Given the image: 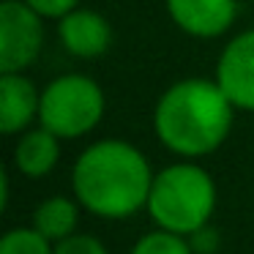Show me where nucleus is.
<instances>
[{
	"label": "nucleus",
	"instance_id": "obj_1",
	"mask_svg": "<svg viewBox=\"0 0 254 254\" xmlns=\"http://www.w3.org/2000/svg\"><path fill=\"white\" fill-rule=\"evenodd\" d=\"M79 205L101 219H126L148 208L153 172L126 139H101L82 150L71 172Z\"/></svg>",
	"mask_w": 254,
	"mask_h": 254
},
{
	"label": "nucleus",
	"instance_id": "obj_2",
	"mask_svg": "<svg viewBox=\"0 0 254 254\" xmlns=\"http://www.w3.org/2000/svg\"><path fill=\"white\" fill-rule=\"evenodd\" d=\"M235 104L216 79H181L156 101L153 128L172 153L197 159L208 156L227 139Z\"/></svg>",
	"mask_w": 254,
	"mask_h": 254
},
{
	"label": "nucleus",
	"instance_id": "obj_3",
	"mask_svg": "<svg viewBox=\"0 0 254 254\" xmlns=\"http://www.w3.org/2000/svg\"><path fill=\"white\" fill-rule=\"evenodd\" d=\"M216 208V183L197 164H172L153 175L148 213L161 230L194 235L210 221Z\"/></svg>",
	"mask_w": 254,
	"mask_h": 254
},
{
	"label": "nucleus",
	"instance_id": "obj_4",
	"mask_svg": "<svg viewBox=\"0 0 254 254\" xmlns=\"http://www.w3.org/2000/svg\"><path fill=\"white\" fill-rule=\"evenodd\" d=\"M104 90L85 74H63L41 93L39 123L61 139H77L93 131L104 118Z\"/></svg>",
	"mask_w": 254,
	"mask_h": 254
},
{
	"label": "nucleus",
	"instance_id": "obj_5",
	"mask_svg": "<svg viewBox=\"0 0 254 254\" xmlns=\"http://www.w3.org/2000/svg\"><path fill=\"white\" fill-rule=\"evenodd\" d=\"M44 47V17L25 0L0 3V74L25 71Z\"/></svg>",
	"mask_w": 254,
	"mask_h": 254
},
{
	"label": "nucleus",
	"instance_id": "obj_6",
	"mask_svg": "<svg viewBox=\"0 0 254 254\" xmlns=\"http://www.w3.org/2000/svg\"><path fill=\"white\" fill-rule=\"evenodd\" d=\"M216 82L235 110L254 112V30L238 33L221 50L216 63Z\"/></svg>",
	"mask_w": 254,
	"mask_h": 254
},
{
	"label": "nucleus",
	"instance_id": "obj_7",
	"mask_svg": "<svg viewBox=\"0 0 254 254\" xmlns=\"http://www.w3.org/2000/svg\"><path fill=\"white\" fill-rule=\"evenodd\" d=\"M170 19L194 39H216L232 28L238 17L235 0H167Z\"/></svg>",
	"mask_w": 254,
	"mask_h": 254
},
{
	"label": "nucleus",
	"instance_id": "obj_8",
	"mask_svg": "<svg viewBox=\"0 0 254 254\" xmlns=\"http://www.w3.org/2000/svg\"><path fill=\"white\" fill-rule=\"evenodd\" d=\"M58 39L74 58L93 61L101 58L112 44V28L93 8H74L58 19Z\"/></svg>",
	"mask_w": 254,
	"mask_h": 254
},
{
	"label": "nucleus",
	"instance_id": "obj_9",
	"mask_svg": "<svg viewBox=\"0 0 254 254\" xmlns=\"http://www.w3.org/2000/svg\"><path fill=\"white\" fill-rule=\"evenodd\" d=\"M41 93L22 71L0 74V131L17 134L39 118Z\"/></svg>",
	"mask_w": 254,
	"mask_h": 254
},
{
	"label": "nucleus",
	"instance_id": "obj_10",
	"mask_svg": "<svg viewBox=\"0 0 254 254\" xmlns=\"http://www.w3.org/2000/svg\"><path fill=\"white\" fill-rule=\"evenodd\" d=\"M58 159H61V137L44 126L22 134V139L14 148V164L28 178L50 175L55 170Z\"/></svg>",
	"mask_w": 254,
	"mask_h": 254
},
{
	"label": "nucleus",
	"instance_id": "obj_11",
	"mask_svg": "<svg viewBox=\"0 0 254 254\" xmlns=\"http://www.w3.org/2000/svg\"><path fill=\"white\" fill-rule=\"evenodd\" d=\"M79 221V210L71 199L66 197H50L33 210V227L50 241H63L74 235Z\"/></svg>",
	"mask_w": 254,
	"mask_h": 254
},
{
	"label": "nucleus",
	"instance_id": "obj_12",
	"mask_svg": "<svg viewBox=\"0 0 254 254\" xmlns=\"http://www.w3.org/2000/svg\"><path fill=\"white\" fill-rule=\"evenodd\" d=\"M0 254H55V246L36 227H30V230L19 227V230H11L3 235Z\"/></svg>",
	"mask_w": 254,
	"mask_h": 254
},
{
	"label": "nucleus",
	"instance_id": "obj_13",
	"mask_svg": "<svg viewBox=\"0 0 254 254\" xmlns=\"http://www.w3.org/2000/svg\"><path fill=\"white\" fill-rule=\"evenodd\" d=\"M131 254H194V249L178 232L159 230V232H148V235L139 238L137 246L131 249Z\"/></svg>",
	"mask_w": 254,
	"mask_h": 254
},
{
	"label": "nucleus",
	"instance_id": "obj_14",
	"mask_svg": "<svg viewBox=\"0 0 254 254\" xmlns=\"http://www.w3.org/2000/svg\"><path fill=\"white\" fill-rule=\"evenodd\" d=\"M55 254H110L104 249V243L93 235H68L63 241L55 243Z\"/></svg>",
	"mask_w": 254,
	"mask_h": 254
},
{
	"label": "nucleus",
	"instance_id": "obj_15",
	"mask_svg": "<svg viewBox=\"0 0 254 254\" xmlns=\"http://www.w3.org/2000/svg\"><path fill=\"white\" fill-rule=\"evenodd\" d=\"M25 3L36 8L44 19H61L63 14L74 11L79 6V0H25Z\"/></svg>",
	"mask_w": 254,
	"mask_h": 254
},
{
	"label": "nucleus",
	"instance_id": "obj_16",
	"mask_svg": "<svg viewBox=\"0 0 254 254\" xmlns=\"http://www.w3.org/2000/svg\"><path fill=\"white\" fill-rule=\"evenodd\" d=\"M191 238H194V241H191V249H194L197 254H208V252H213L216 243H219L216 232H213V230H208V224H205L202 230H197Z\"/></svg>",
	"mask_w": 254,
	"mask_h": 254
}]
</instances>
